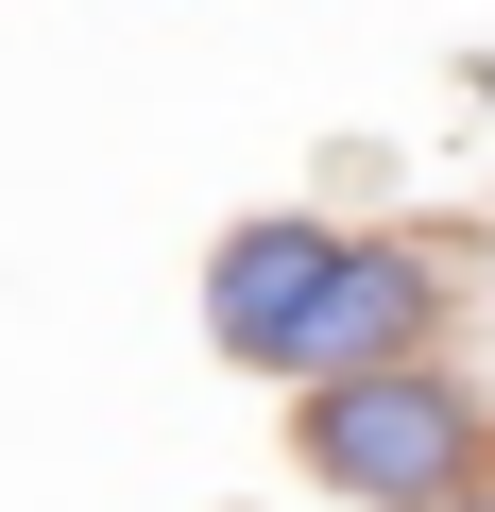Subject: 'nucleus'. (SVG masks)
Masks as SVG:
<instances>
[{
    "label": "nucleus",
    "mask_w": 495,
    "mask_h": 512,
    "mask_svg": "<svg viewBox=\"0 0 495 512\" xmlns=\"http://www.w3.org/2000/svg\"><path fill=\"white\" fill-rule=\"evenodd\" d=\"M308 461H325L342 495H376V512H427V495L478 461V427H461V393H427V376L359 359V376H325V393H308Z\"/></svg>",
    "instance_id": "f257e3e1"
},
{
    "label": "nucleus",
    "mask_w": 495,
    "mask_h": 512,
    "mask_svg": "<svg viewBox=\"0 0 495 512\" xmlns=\"http://www.w3.org/2000/svg\"><path fill=\"white\" fill-rule=\"evenodd\" d=\"M410 325H427V256H359V239H342L325 274H308V308L274 325V359H291V376H359V359H393Z\"/></svg>",
    "instance_id": "f03ea898"
},
{
    "label": "nucleus",
    "mask_w": 495,
    "mask_h": 512,
    "mask_svg": "<svg viewBox=\"0 0 495 512\" xmlns=\"http://www.w3.org/2000/svg\"><path fill=\"white\" fill-rule=\"evenodd\" d=\"M342 239H308V222H257V239H222V274H205V325L239 342V359H274V325L308 308V274H325Z\"/></svg>",
    "instance_id": "7ed1b4c3"
},
{
    "label": "nucleus",
    "mask_w": 495,
    "mask_h": 512,
    "mask_svg": "<svg viewBox=\"0 0 495 512\" xmlns=\"http://www.w3.org/2000/svg\"><path fill=\"white\" fill-rule=\"evenodd\" d=\"M427 512H495V495H427Z\"/></svg>",
    "instance_id": "20e7f679"
}]
</instances>
